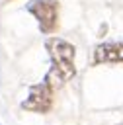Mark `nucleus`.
I'll list each match as a JSON object with an SVG mask.
<instances>
[{
	"instance_id": "2",
	"label": "nucleus",
	"mask_w": 123,
	"mask_h": 125,
	"mask_svg": "<svg viewBox=\"0 0 123 125\" xmlns=\"http://www.w3.org/2000/svg\"><path fill=\"white\" fill-rule=\"evenodd\" d=\"M27 10L37 18L39 27L43 33H53L57 29V18H59V4L53 0H33Z\"/></svg>"
},
{
	"instance_id": "1",
	"label": "nucleus",
	"mask_w": 123,
	"mask_h": 125,
	"mask_svg": "<svg viewBox=\"0 0 123 125\" xmlns=\"http://www.w3.org/2000/svg\"><path fill=\"white\" fill-rule=\"evenodd\" d=\"M47 49H49V55L53 59V66L64 76V80L72 78L76 74V68H74V53H76V49L68 41L59 39V37H51L47 41Z\"/></svg>"
},
{
	"instance_id": "3",
	"label": "nucleus",
	"mask_w": 123,
	"mask_h": 125,
	"mask_svg": "<svg viewBox=\"0 0 123 125\" xmlns=\"http://www.w3.org/2000/svg\"><path fill=\"white\" fill-rule=\"evenodd\" d=\"M53 88L43 80L35 86L29 88V98L25 102H21V107L23 109H29V111H49L51 105H53Z\"/></svg>"
},
{
	"instance_id": "4",
	"label": "nucleus",
	"mask_w": 123,
	"mask_h": 125,
	"mask_svg": "<svg viewBox=\"0 0 123 125\" xmlns=\"http://www.w3.org/2000/svg\"><path fill=\"white\" fill-rule=\"evenodd\" d=\"M45 82H47V84H49L53 90H57V88H61V86H62L66 80H64V76H62V74H61V72H59V70L53 66V68L47 72V76H45Z\"/></svg>"
}]
</instances>
